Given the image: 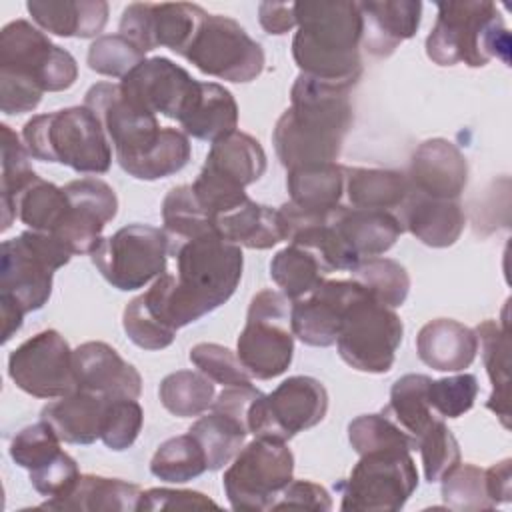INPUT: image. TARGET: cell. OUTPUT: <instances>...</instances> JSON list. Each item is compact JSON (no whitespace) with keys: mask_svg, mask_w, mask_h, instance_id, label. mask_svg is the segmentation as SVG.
<instances>
[{"mask_svg":"<svg viewBox=\"0 0 512 512\" xmlns=\"http://www.w3.org/2000/svg\"><path fill=\"white\" fill-rule=\"evenodd\" d=\"M76 388L108 398H138L140 372L106 342H84L72 350Z\"/></svg>","mask_w":512,"mask_h":512,"instance_id":"cell-21","label":"cell"},{"mask_svg":"<svg viewBox=\"0 0 512 512\" xmlns=\"http://www.w3.org/2000/svg\"><path fill=\"white\" fill-rule=\"evenodd\" d=\"M364 292L356 280H324L310 294L292 302L290 324L308 346H332L348 306Z\"/></svg>","mask_w":512,"mask_h":512,"instance_id":"cell-20","label":"cell"},{"mask_svg":"<svg viewBox=\"0 0 512 512\" xmlns=\"http://www.w3.org/2000/svg\"><path fill=\"white\" fill-rule=\"evenodd\" d=\"M404 324L394 308L374 300L366 290L348 306L336 338L340 358L360 372L384 374L402 344Z\"/></svg>","mask_w":512,"mask_h":512,"instance_id":"cell-10","label":"cell"},{"mask_svg":"<svg viewBox=\"0 0 512 512\" xmlns=\"http://www.w3.org/2000/svg\"><path fill=\"white\" fill-rule=\"evenodd\" d=\"M406 178L410 188L420 194L458 200L468 182V162L456 144L432 138L414 150Z\"/></svg>","mask_w":512,"mask_h":512,"instance_id":"cell-22","label":"cell"},{"mask_svg":"<svg viewBox=\"0 0 512 512\" xmlns=\"http://www.w3.org/2000/svg\"><path fill=\"white\" fill-rule=\"evenodd\" d=\"M338 488L342 510L396 512L418 488V470L408 450L368 452Z\"/></svg>","mask_w":512,"mask_h":512,"instance_id":"cell-12","label":"cell"},{"mask_svg":"<svg viewBox=\"0 0 512 512\" xmlns=\"http://www.w3.org/2000/svg\"><path fill=\"white\" fill-rule=\"evenodd\" d=\"M158 396L170 414L178 418H192L204 414L212 406L216 388L202 372L176 370L160 382Z\"/></svg>","mask_w":512,"mask_h":512,"instance_id":"cell-40","label":"cell"},{"mask_svg":"<svg viewBox=\"0 0 512 512\" xmlns=\"http://www.w3.org/2000/svg\"><path fill=\"white\" fill-rule=\"evenodd\" d=\"M122 326L128 338L144 350H162L176 338V330L158 322L144 304L142 294L132 298L122 314Z\"/></svg>","mask_w":512,"mask_h":512,"instance_id":"cell-53","label":"cell"},{"mask_svg":"<svg viewBox=\"0 0 512 512\" xmlns=\"http://www.w3.org/2000/svg\"><path fill=\"white\" fill-rule=\"evenodd\" d=\"M290 202L312 214H326L340 206L344 194V166L336 162L310 164L288 170Z\"/></svg>","mask_w":512,"mask_h":512,"instance_id":"cell-34","label":"cell"},{"mask_svg":"<svg viewBox=\"0 0 512 512\" xmlns=\"http://www.w3.org/2000/svg\"><path fill=\"white\" fill-rule=\"evenodd\" d=\"M478 336V348L482 350V360L486 374L492 384L486 408L492 410L508 428L510 420V332L504 308V320H484L474 328Z\"/></svg>","mask_w":512,"mask_h":512,"instance_id":"cell-32","label":"cell"},{"mask_svg":"<svg viewBox=\"0 0 512 512\" xmlns=\"http://www.w3.org/2000/svg\"><path fill=\"white\" fill-rule=\"evenodd\" d=\"M218 504L202 492L150 488L142 492L138 510H172V508H216Z\"/></svg>","mask_w":512,"mask_h":512,"instance_id":"cell-56","label":"cell"},{"mask_svg":"<svg viewBox=\"0 0 512 512\" xmlns=\"http://www.w3.org/2000/svg\"><path fill=\"white\" fill-rule=\"evenodd\" d=\"M144 422V410L136 398H110L104 414L100 440L106 448L122 452L130 448Z\"/></svg>","mask_w":512,"mask_h":512,"instance_id":"cell-49","label":"cell"},{"mask_svg":"<svg viewBox=\"0 0 512 512\" xmlns=\"http://www.w3.org/2000/svg\"><path fill=\"white\" fill-rule=\"evenodd\" d=\"M478 380L474 374H456L440 380H430L428 402L442 418L464 416L476 400Z\"/></svg>","mask_w":512,"mask_h":512,"instance_id":"cell-51","label":"cell"},{"mask_svg":"<svg viewBox=\"0 0 512 512\" xmlns=\"http://www.w3.org/2000/svg\"><path fill=\"white\" fill-rule=\"evenodd\" d=\"M100 120L116 160L136 180H158L180 172L190 160V142L182 130L162 128L156 114L130 102L120 84L98 82L84 96Z\"/></svg>","mask_w":512,"mask_h":512,"instance_id":"cell-2","label":"cell"},{"mask_svg":"<svg viewBox=\"0 0 512 512\" xmlns=\"http://www.w3.org/2000/svg\"><path fill=\"white\" fill-rule=\"evenodd\" d=\"M74 254L52 234L26 230L2 242L0 296L14 300L24 312L40 310L52 294L54 270Z\"/></svg>","mask_w":512,"mask_h":512,"instance_id":"cell-7","label":"cell"},{"mask_svg":"<svg viewBox=\"0 0 512 512\" xmlns=\"http://www.w3.org/2000/svg\"><path fill=\"white\" fill-rule=\"evenodd\" d=\"M324 274L320 260L298 244L282 248L270 262V278L292 302L320 286L324 282Z\"/></svg>","mask_w":512,"mask_h":512,"instance_id":"cell-39","label":"cell"},{"mask_svg":"<svg viewBox=\"0 0 512 512\" xmlns=\"http://www.w3.org/2000/svg\"><path fill=\"white\" fill-rule=\"evenodd\" d=\"M182 56L200 72L228 82H250L264 70L262 46L222 14L204 16Z\"/></svg>","mask_w":512,"mask_h":512,"instance_id":"cell-15","label":"cell"},{"mask_svg":"<svg viewBox=\"0 0 512 512\" xmlns=\"http://www.w3.org/2000/svg\"><path fill=\"white\" fill-rule=\"evenodd\" d=\"M358 6L364 18L362 44L376 58L390 56L420 26L422 4L416 0L358 2Z\"/></svg>","mask_w":512,"mask_h":512,"instance_id":"cell-26","label":"cell"},{"mask_svg":"<svg viewBox=\"0 0 512 512\" xmlns=\"http://www.w3.org/2000/svg\"><path fill=\"white\" fill-rule=\"evenodd\" d=\"M206 14L198 4L134 2L124 8L118 34L136 44L144 54L164 46L182 56Z\"/></svg>","mask_w":512,"mask_h":512,"instance_id":"cell-17","label":"cell"},{"mask_svg":"<svg viewBox=\"0 0 512 512\" xmlns=\"http://www.w3.org/2000/svg\"><path fill=\"white\" fill-rule=\"evenodd\" d=\"M290 308V300L276 290H260L250 300L236 356L252 378L270 380L288 370L294 356Z\"/></svg>","mask_w":512,"mask_h":512,"instance_id":"cell-8","label":"cell"},{"mask_svg":"<svg viewBox=\"0 0 512 512\" xmlns=\"http://www.w3.org/2000/svg\"><path fill=\"white\" fill-rule=\"evenodd\" d=\"M328 412V392L312 376H290L270 394H260L248 408L246 424L254 438H274L288 442L324 420Z\"/></svg>","mask_w":512,"mask_h":512,"instance_id":"cell-14","label":"cell"},{"mask_svg":"<svg viewBox=\"0 0 512 512\" xmlns=\"http://www.w3.org/2000/svg\"><path fill=\"white\" fill-rule=\"evenodd\" d=\"M176 276L162 274L142 294L150 314L178 330L222 306L242 278V250L220 234L170 242Z\"/></svg>","mask_w":512,"mask_h":512,"instance_id":"cell-1","label":"cell"},{"mask_svg":"<svg viewBox=\"0 0 512 512\" xmlns=\"http://www.w3.org/2000/svg\"><path fill=\"white\" fill-rule=\"evenodd\" d=\"M8 374L36 398H60L76 390L72 350L58 330H42L12 350Z\"/></svg>","mask_w":512,"mask_h":512,"instance_id":"cell-16","label":"cell"},{"mask_svg":"<svg viewBox=\"0 0 512 512\" xmlns=\"http://www.w3.org/2000/svg\"><path fill=\"white\" fill-rule=\"evenodd\" d=\"M350 274L374 300L388 308L402 306L410 290L406 268L390 258H364L350 270Z\"/></svg>","mask_w":512,"mask_h":512,"instance_id":"cell-41","label":"cell"},{"mask_svg":"<svg viewBox=\"0 0 512 512\" xmlns=\"http://www.w3.org/2000/svg\"><path fill=\"white\" fill-rule=\"evenodd\" d=\"M204 450L208 470L224 468L244 446L248 426L244 420L220 410L198 418L188 430Z\"/></svg>","mask_w":512,"mask_h":512,"instance_id":"cell-38","label":"cell"},{"mask_svg":"<svg viewBox=\"0 0 512 512\" xmlns=\"http://www.w3.org/2000/svg\"><path fill=\"white\" fill-rule=\"evenodd\" d=\"M170 238L148 224H128L90 254L100 274L118 290H138L166 272Z\"/></svg>","mask_w":512,"mask_h":512,"instance_id":"cell-13","label":"cell"},{"mask_svg":"<svg viewBox=\"0 0 512 512\" xmlns=\"http://www.w3.org/2000/svg\"><path fill=\"white\" fill-rule=\"evenodd\" d=\"M70 210L56 236L72 254H92L102 238L104 226L118 212V198L110 184L100 178H78L62 186Z\"/></svg>","mask_w":512,"mask_h":512,"instance_id":"cell-19","label":"cell"},{"mask_svg":"<svg viewBox=\"0 0 512 512\" xmlns=\"http://www.w3.org/2000/svg\"><path fill=\"white\" fill-rule=\"evenodd\" d=\"M0 308H2V342H8L20 330L26 312L6 296H0Z\"/></svg>","mask_w":512,"mask_h":512,"instance_id":"cell-59","label":"cell"},{"mask_svg":"<svg viewBox=\"0 0 512 512\" xmlns=\"http://www.w3.org/2000/svg\"><path fill=\"white\" fill-rule=\"evenodd\" d=\"M198 88V80L164 56L146 58L120 82V90L130 102L178 122L190 110Z\"/></svg>","mask_w":512,"mask_h":512,"instance_id":"cell-18","label":"cell"},{"mask_svg":"<svg viewBox=\"0 0 512 512\" xmlns=\"http://www.w3.org/2000/svg\"><path fill=\"white\" fill-rule=\"evenodd\" d=\"M60 438L54 432V428L40 420L36 424H30L22 428L10 442V456L12 460L26 468L28 472L42 468L48 464L52 458H56L62 448H60Z\"/></svg>","mask_w":512,"mask_h":512,"instance_id":"cell-48","label":"cell"},{"mask_svg":"<svg viewBox=\"0 0 512 512\" xmlns=\"http://www.w3.org/2000/svg\"><path fill=\"white\" fill-rule=\"evenodd\" d=\"M510 458L492 464L490 468L484 470L486 474V492L494 508L498 504L510 502L512 496V472H510Z\"/></svg>","mask_w":512,"mask_h":512,"instance_id":"cell-58","label":"cell"},{"mask_svg":"<svg viewBox=\"0 0 512 512\" xmlns=\"http://www.w3.org/2000/svg\"><path fill=\"white\" fill-rule=\"evenodd\" d=\"M70 210V200L64 188L42 180L38 174L22 186V190L12 198L10 208L2 212V230L12 226V220L18 218L30 230L56 234L64 224Z\"/></svg>","mask_w":512,"mask_h":512,"instance_id":"cell-29","label":"cell"},{"mask_svg":"<svg viewBox=\"0 0 512 512\" xmlns=\"http://www.w3.org/2000/svg\"><path fill=\"white\" fill-rule=\"evenodd\" d=\"M22 142L32 158L64 164L84 174H104L112 164V144L88 106H70L30 118L22 128Z\"/></svg>","mask_w":512,"mask_h":512,"instance_id":"cell-6","label":"cell"},{"mask_svg":"<svg viewBox=\"0 0 512 512\" xmlns=\"http://www.w3.org/2000/svg\"><path fill=\"white\" fill-rule=\"evenodd\" d=\"M442 500L452 510H492L484 468L458 462L442 476Z\"/></svg>","mask_w":512,"mask_h":512,"instance_id":"cell-45","label":"cell"},{"mask_svg":"<svg viewBox=\"0 0 512 512\" xmlns=\"http://www.w3.org/2000/svg\"><path fill=\"white\" fill-rule=\"evenodd\" d=\"M418 358L438 372H460L478 354V336L472 328L452 318L426 322L416 336Z\"/></svg>","mask_w":512,"mask_h":512,"instance_id":"cell-27","label":"cell"},{"mask_svg":"<svg viewBox=\"0 0 512 512\" xmlns=\"http://www.w3.org/2000/svg\"><path fill=\"white\" fill-rule=\"evenodd\" d=\"M26 8L42 30L64 38H92L108 22V4L102 0H32Z\"/></svg>","mask_w":512,"mask_h":512,"instance_id":"cell-30","label":"cell"},{"mask_svg":"<svg viewBox=\"0 0 512 512\" xmlns=\"http://www.w3.org/2000/svg\"><path fill=\"white\" fill-rule=\"evenodd\" d=\"M436 8V24L426 38V54L434 64L480 68L492 58L508 64L510 34L494 2H440Z\"/></svg>","mask_w":512,"mask_h":512,"instance_id":"cell-5","label":"cell"},{"mask_svg":"<svg viewBox=\"0 0 512 512\" xmlns=\"http://www.w3.org/2000/svg\"><path fill=\"white\" fill-rule=\"evenodd\" d=\"M208 470L206 456L198 440L188 432L168 438L150 460V472L164 482H188Z\"/></svg>","mask_w":512,"mask_h":512,"instance_id":"cell-42","label":"cell"},{"mask_svg":"<svg viewBox=\"0 0 512 512\" xmlns=\"http://www.w3.org/2000/svg\"><path fill=\"white\" fill-rule=\"evenodd\" d=\"M348 440L356 454L378 450H416L414 438L384 414H362L348 424Z\"/></svg>","mask_w":512,"mask_h":512,"instance_id":"cell-44","label":"cell"},{"mask_svg":"<svg viewBox=\"0 0 512 512\" xmlns=\"http://www.w3.org/2000/svg\"><path fill=\"white\" fill-rule=\"evenodd\" d=\"M398 218L404 230L432 248L452 246L466 224V216L458 200L430 198L412 188L400 206Z\"/></svg>","mask_w":512,"mask_h":512,"instance_id":"cell-25","label":"cell"},{"mask_svg":"<svg viewBox=\"0 0 512 512\" xmlns=\"http://www.w3.org/2000/svg\"><path fill=\"white\" fill-rule=\"evenodd\" d=\"M258 20L260 26L268 34H286L296 26V14H294V2H262L258 6Z\"/></svg>","mask_w":512,"mask_h":512,"instance_id":"cell-57","label":"cell"},{"mask_svg":"<svg viewBox=\"0 0 512 512\" xmlns=\"http://www.w3.org/2000/svg\"><path fill=\"white\" fill-rule=\"evenodd\" d=\"M430 380L432 378L426 374L400 376L390 388L388 406L382 410V414L394 420L404 432H408L414 438V442L438 418V414L432 410L428 402Z\"/></svg>","mask_w":512,"mask_h":512,"instance_id":"cell-37","label":"cell"},{"mask_svg":"<svg viewBox=\"0 0 512 512\" xmlns=\"http://www.w3.org/2000/svg\"><path fill=\"white\" fill-rule=\"evenodd\" d=\"M140 496L142 490L132 482L84 474L66 498L46 500L40 504V508L80 512H132L138 510Z\"/></svg>","mask_w":512,"mask_h":512,"instance_id":"cell-31","label":"cell"},{"mask_svg":"<svg viewBox=\"0 0 512 512\" xmlns=\"http://www.w3.org/2000/svg\"><path fill=\"white\" fill-rule=\"evenodd\" d=\"M330 222L358 260L384 254L404 232L400 218L390 210L352 208L340 204L330 212Z\"/></svg>","mask_w":512,"mask_h":512,"instance_id":"cell-24","label":"cell"},{"mask_svg":"<svg viewBox=\"0 0 512 512\" xmlns=\"http://www.w3.org/2000/svg\"><path fill=\"white\" fill-rule=\"evenodd\" d=\"M108 396L72 390L42 408L40 420L48 422L58 438L68 444H92L102 434Z\"/></svg>","mask_w":512,"mask_h":512,"instance_id":"cell-28","label":"cell"},{"mask_svg":"<svg viewBox=\"0 0 512 512\" xmlns=\"http://www.w3.org/2000/svg\"><path fill=\"white\" fill-rule=\"evenodd\" d=\"M294 454L282 440L254 438L234 456L222 484L234 510H272L280 492L292 482Z\"/></svg>","mask_w":512,"mask_h":512,"instance_id":"cell-9","label":"cell"},{"mask_svg":"<svg viewBox=\"0 0 512 512\" xmlns=\"http://www.w3.org/2000/svg\"><path fill=\"white\" fill-rule=\"evenodd\" d=\"M180 124L186 136L216 142L236 132L238 104L232 92L224 86L216 82H200L198 94Z\"/></svg>","mask_w":512,"mask_h":512,"instance_id":"cell-33","label":"cell"},{"mask_svg":"<svg viewBox=\"0 0 512 512\" xmlns=\"http://www.w3.org/2000/svg\"><path fill=\"white\" fill-rule=\"evenodd\" d=\"M416 448L420 450L424 476L430 484L440 482L442 476L460 462V446L440 416L416 438Z\"/></svg>","mask_w":512,"mask_h":512,"instance_id":"cell-46","label":"cell"},{"mask_svg":"<svg viewBox=\"0 0 512 512\" xmlns=\"http://www.w3.org/2000/svg\"><path fill=\"white\" fill-rule=\"evenodd\" d=\"M162 222H164V232L168 234L170 242L192 240V238L216 232L214 222L208 218V214L198 204V200L192 192V184L174 186L164 196Z\"/></svg>","mask_w":512,"mask_h":512,"instance_id":"cell-43","label":"cell"},{"mask_svg":"<svg viewBox=\"0 0 512 512\" xmlns=\"http://www.w3.org/2000/svg\"><path fill=\"white\" fill-rule=\"evenodd\" d=\"M350 86L298 74L290 90V108L278 118L272 142L284 168L336 162L352 128Z\"/></svg>","mask_w":512,"mask_h":512,"instance_id":"cell-3","label":"cell"},{"mask_svg":"<svg viewBox=\"0 0 512 512\" xmlns=\"http://www.w3.org/2000/svg\"><path fill=\"white\" fill-rule=\"evenodd\" d=\"M190 362L212 382L226 386L252 384V376L242 366L240 358L226 346L200 342L190 350Z\"/></svg>","mask_w":512,"mask_h":512,"instance_id":"cell-50","label":"cell"},{"mask_svg":"<svg viewBox=\"0 0 512 512\" xmlns=\"http://www.w3.org/2000/svg\"><path fill=\"white\" fill-rule=\"evenodd\" d=\"M80 476L82 474L78 470L76 460L62 450L48 464H44L38 470H32L30 482H32L34 490L38 494L46 496L48 500H62L74 490Z\"/></svg>","mask_w":512,"mask_h":512,"instance_id":"cell-54","label":"cell"},{"mask_svg":"<svg viewBox=\"0 0 512 512\" xmlns=\"http://www.w3.org/2000/svg\"><path fill=\"white\" fill-rule=\"evenodd\" d=\"M266 172V152L256 138L246 132H232L212 142L200 180L224 190L244 192Z\"/></svg>","mask_w":512,"mask_h":512,"instance_id":"cell-23","label":"cell"},{"mask_svg":"<svg viewBox=\"0 0 512 512\" xmlns=\"http://www.w3.org/2000/svg\"><path fill=\"white\" fill-rule=\"evenodd\" d=\"M144 60H146L144 52L122 34L98 36L90 44L88 56H86L90 70L102 76H112V78H124L130 70H134Z\"/></svg>","mask_w":512,"mask_h":512,"instance_id":"cell-47","label":"cell"},{"mask_svg":"<svg viewBox=\"0 0 512 512\" xmlns=\"http://www.w3.org/2000/svg\"><path fill=\"white\" fill-rule=\"evenodd\" d=\"M216 232L224 240L252 250H268L284 240L280 212L254 200H246L236 210L220 216Z\"/></svg>","mask_w":512,"mask_h":512,"instance_id":"cell-35","label":"cell"},{"mask_svg":"<svg viewBox=\"0 0 512 512\" xmlns=\"http://www.w3.org/2000/svg\"><path fill=\"white\" fill-rule=\"evenodd\" d=\"M294 14L298 32L292 38V56L300 72L354 88L362 76L364 18L358 2H294Z\"/></svg>","mask_w":512,"mask_h":512,"instance_id":"cell-4","label":"cell"},{"mask_svg":"<svg viewBox=\"0 0 512 512\" xmlns=\"http://www.w3.org/2000/svg\"><path fill=\"white\" fill-rule=\"evenodd\" d=\"M0 76L22 80L42 92L68 90L78 78L74 56L52 44L28 20H14L0 32Z\"/></svg>","mask_w":512,"mask_h":512,"instance_id":"cell-11","label":"cell"},{"mask_svg":"<svg viewBox=\"0 0 512 512\" xmlns=\"http://www.w3.org/2000/svg\"><path fill=\"white\" fill-rule=\"evenodd\" d=\"M282 508H306V510H330L332 498L328 490L310 480H292L274 502L272 510Z\"/></svg>","mask_w":512,"mask_h":512,"instance_id":"cell-55","label":"cell"},{"mask_svg":"<svg viewBox=\"0 0 512 512\" xmlns=\"http://www.w3.org/2000/svg\"><path fill=\"white\" fill-rule=\"evenodd\" d=\"M344 192L352 208L392 212L404 204L410 182L406 174L396 170L344 166Z\"/></svg>","mask_w":512,"mask_h":512,"instance_id":"cell-36","label":"cell"},{"mask_svg":"<svg viewBox=\"0 0 512 512\" xmlns=\"http://www.w3.org/2000/svg\"><path fill=\"white\" fill-rule=\"evenodd\" d=\"M2 212L10 208L12 198L30 182L36 172L30 166V154L18 134L2 124Z\"/></svg>","mask_w":512,"mask_h":512,"instance_id":"cell-52","label":"cell"}]
</instances>
